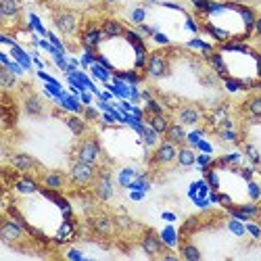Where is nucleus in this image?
Instances as JSON below:
<instances>
[{"label":"nucleus","mask_w":261,"mask_h":261,"mask_svg":"<svg viewBox=\"0 0 261 261\" xmlns=\"http://www.w3.org/2000/svg\"><path fill=\"white\" fill-rule=\"evenodd\" d=\"M142 249H144L146 255L155 257V255L163 253V243H161V238H159L155 232H150V230H148V232L142 236Z\"/></svg>","instance_id":"6e6552de"},{"label":"nucleus","mask_w":261,"mask_h":261,"mask_svg":"<svg viewBox=\"0 0 261 261\" xmlns=\"http://www.w3.org/2000/svg\"><path fill=\"white\" fill-rule=\"evenodd\" d=\"M96 169L92 163H84V161H75L71 167V182L77 186H88L96 180Z\"/></svg>","instance_id":"f257e3e1"},{"label":"nucleus","mask_w":261,"mask_h":261,"mask_svg":"<svg viewBox=\"0 0 261 261\" xmlns=\"http://www.w3.org/2000/svg\"><path fill=\"white\" fill-rule=\"evenodd\" d=\"M259 75H261V59H259Z\"/></svg>","instance_id":"473e14b6"},{"label":"nucleus","mask_w":261,"mask_h":261,"mask_svg":"<svg viewBox=\"0 0 261 261\" xmlns=\"http://www.w3.org/2000/svg\"><path fill=\"white\" fill-rule=\"evenodd\" d=\"M19 11H21L19 0H0V15H3L5 19L19 15Z\"/></svg>","instance_id":"dca6fc26"},{"label":"nucleus","mask_w":261,"mask_h":261,"mask_svg":"<svg viewBox=\"0 0 261 261\" xmlns=\"http://www.w3.org/2000/svg\"><path fill=\"white\" fill-rule=\"evenodd\" d=\"M245 109H247V113H249L251 117L261 119V96H253V98L245 105Z\"/></svg>","instance_id":"aec40b11"},{"label":"nucleus","mask_w":261,"mask_h":261,"mask_svg":"<svg viewBox=\"0 0 261 261\" xmlns=\"http://www.w3.org/2000/svg\"><path fill=\"white\" fill-rule=\"evenodd\" d=\"M63 184H65V178L59 171H50L44 176V186L50 188V190H59V188H63Z\"/></svg>","instance_id":"f3484780"},{"label":"nucleus","mask_w":261,"mask_h":261,"mask_svg":"<svg viewBox=\"0 0 261 261\" xmlns=\"http://www.w3.org/2000/svg\"><path fill=\"white\" fill-rule=\"evenodd\" d=\"M11 163H13V167L19 169V171H32V169L38 165V161H36L34 157L25 155V153H17V155H13V157H11Z\"/></svg>","instance_id":"9b49d317"},{"label":"nucleus","mask_w":261,"mask_h":261,"mask_svg":"<svg viewBox=\"0 0 261 261\" xmlns=\"http://www.w3.org/2000/svg\"><path fill=\"white\" fill-rule=\"evenodd\" d=\"M15 190L21 192V194H32L38 190V184L32 180V178H21L17 184H15Z\"/></svg>","instance_id":"6ab92c4d"},{"label":"nucleus","mask_w":261,"mask_h":261,"mask_svg":"<svg viewBox=\"0 0 261 261\" xmlns=\"http://www.w3.org/2000/svg\"><path fill=\"white\" fill-rule=\"evenodd\" d=\"M25 230H23V224L17 222V220H5L3 226H0V238L3 243H19L23 238Z\"/></svg>","instance_id":"f03ea898"},{"label":"nucleus","mask_w":261,"mask_h":261,"mask_svg":"<svg viewBox=\"0 0 261 261\" xmlns=\"http://www.w3.org/2000/svg\"><path fill=\"white\" fill-rule=\"evenodd\" d=\"M100 157V146L94 138L90 140H84L80 146H77V161H84V163H96Z\"/></svg>","instance_id":"20e7f679"},{"label":"nucleus","mask_w":261,"mask_h":261,"mask_svg":"<svg viewBox=\"0 0 261 261\" xmlns=\"http://www.w3.org/2000/svg\"><path fill=\"white\" fill-rule=\"evenodd\" d=\"M182 167H190L192 163H194V153H192V150L190 148H180L178 150V159H176Z\"/></svg>","instance_id":"412c9836"},{"label":"nucleus","mask_w":261,"mask_h":261,"mask_svg":"<svg viewBox=\"0 0 261 261\" xmlns=\"http://www.w3.org/2000/svg\"><path fill=\"white\" fill-rule=\"evenodd\" d=\"M182 257L188 259V261H199L201 259V251L194 245H184L182 247Z\"/></svg>","instance_id":"5701e85b"},{"label":"nucleus","mask_w":261,"mask_h":261,"mask_svg":"<svg viewBox=\"0 0 261 261\" xmlns=\"http://www.w3.org/2000/svg\"><path fill=\"white\" fill-rule=\"evenodd\" d=\"M102 38H107L105 34H102V30H96V28H90V30H86V34L82 36V42H84V46L86 48H96L98 44H100V40Z\"/></svg>","instance_id":"f8f14e48"},{"label":"nucleus","mask_w":261,"mask_h":261,"mask_svg":"<svg viewBox=\"0 0 261 261\" xmlns=\"http://www.w3.org/2000/svg\"><path fill=\"white\" fill-rule=\"evenodd\" d=\"M234 3H247V0H234Z\"/></svg>","instance_id":"72a5a7b5"},{"label":"nucleus","mask_w":261,"mask_h":261,"mask_svg":"<svg viewBox=\"0 0 261 261\" xmlns=\"http://www.w3.org/2000/svg\"><path fill=\"white\" fill-rule=\"evenodd\" d=\"M115 226L125 232V230H132V228H134V222L129 220L127 215H117V217H115Z\"/></svg>","instance_id":"a878e982"},{"label":"nucleus","mask_w":261,"mask_h":261,"mask_svg":"<svg viewBox=\"0 0 261 261\" xmlns=\"http://www.w3.org/2000/svg\"><path fill=\"white\" fill-rule=\"evenodd\" d=\"M178 159V148L173 142L165 140L157 150H155V163L159 165H169L171 161H176Z\"/></svg>","instance_id":"0eeeda50"},{"label":"nucleus","mask_w":261,"mask_h":261,"mask_svg":"<svg viewBox=\"0 0 261 261\" xmlns=\"http://www.w3.org/2000/svg\"><path fill=\"white\" fill-rule=\"evenodd\" d=\"M255 34H257V36H261V19H257V21H255Z\"/></svg>","instance_id":"7c9ffc66"},{"label":"nucleus","mask_w":261,"mask_h":261,"mask_svg":"<svg viewBox=\"0 0 261 261\" xmlns=\"http://www.w3.org/2000/svg\"><path fill=\"white\" fill-rule=\"evenodd\" d=\"M67 125H69V129H71L75 136H82L86 132V121H82L80 117H69L67 119Z\"/></svg>","instance_id":"4be33fe9"},{"label":"nucleus","mask_w":261,"mask_h":261,"mask_svg":"<svg viewBox=\"0 0 261 261\" xmlns=\"http://www.w3.org/2000/svg\"><path fill=\"white\" fill-rule=\"evenodd\" d=\"M146 73L155 80L167 75V59L161 53H153L146 59Z\"/></svg>","instance_id":"423d86ee"},{"label":"nucleus","mask_w":261,"mask_h":261,"mask_svg":"<svg viewBox=\"0 0 261 261\" xmlns=\"http://www.w3.org/2000/svg\"><path fill=\"white\" fill-rule=\"evenodd\" d=\"M148 111L153 113V115L163 113V111H161V107H159V102H155V100H148Z\"/></svg>","instance_id":"c85d7f7f"},{"label":"nucleus","mask_w":261,"mask_h":261,"mask_svg":"<svg viewBox=\"0 0 261 261\" xmlns=\"http://www.w3.org/2000/svg\"><path fill=\"white\" fill-rule=\"evenodd\" d=\"M144 140H146V144H155V142H157V132H155L153 127L144 129Z\"/></svg>","instance_id":"cd10ccee"},{"label":"nucleus","mask_w":261,"mask_h":261,"mask_svg":"<svg viewBox=\"0 0 261 261\" xmlns=\"http://www.w3.org/2000/svg\"><path fill=\"white\" fill-rule=\"evenodd\" d=\"M23 111L32 117H42L46 111V107H44V102H42V98L38 94H28L25 100H23Z\"/></svg>","instance_id":"1a4fd4ad"},{"label":"nucleus","mask_w":261,"mask_h":261,"mask_svg":"<svg viewBox=\"0 0 261 261\" xmlns=\"http://www.w3.org/2000/svg\"><path fill=\"white\" fill-rule=\"evenodd\" d=\"M165 138L173 144H184L186 140V132H184V127L180 123H169L167 127V132H165Z\"/></svg>","instance_id":"4468645a"},{"label":"nucleus","mask_w":261,"mask_h":261,"mask_svg":"<svg viewBox=\"0 0 261 261\" xmlns=\"http://www.w3.org/2000/svg\"><path fill=\"white\" fill-rule=\"evenodd\" d=\"M92 228L100 236H111L117 226H115V220H111L109 215H96L94 220H92Z\"/></svg>","instance_id":"9d476101"},{"label":"nucleus","mask_w":261,"mask_h":261,"mask_svg":"<svg viewBox=\"0 0 261 261\" xmlns=\"http://www.w3.org/2000/svg\"><path fill=\"white\" fill-rule=\"evenodd\" d=\"M94 197L98 201H109L113 197V182H111L109 171H100L96 176V180H94Z\"/></svg>","instance_id":"39448f33"},{"label":"nucleus","mask_w":261,"mask_h":261,"mask_svg":"<svg viewBox=\"0 0 261 261\" xmlns=\"http://www.w3.org/2000/svg\"><path fill=\"white\" fill-rule=\"evenodd\" d=\"M0 84H3V88H13V86L17 84V80L13 77V73L9 71V69H3V71H0Z\"/></svg>","instance_id":"b1692460"},{"label":"nucleus","mask_w":261,"mask_h":261,"mask_svg":"<svg viewBox=\"0 0 261 261\" xmlns=\"http://www.w3.org/2000/svg\"><path fill=\"white\" fill-rule=\"evenodd\" d=\"M40 3H44V0H40Z\"/></svg>","instance_id":"f704fd0d"},{"label":"nucleus","mask_w":261,"mask_h":261,"mask_svg":"<svg viewBox=\"0 0 261 261\" xmlns=\"http://www.w3.org/2000/svg\"><path fill=\"white\" fill-rule=\"evenodd\" d=\"M55 28L61 34H65V36H73L77 32V17H75V13H71V11H59L55 15Z\"/></svg>","instance_id":"7ed1b4c3"},{"label":"nucleus","mask_w":261,"mask_h":261,"mask_svg":"<svg viewBox=\"0 0 261 261\" xmlns=\"http://www.w3.org/2000/svg\"><path fill=\"white\" fill-rule=\"evenodd\" d=\"M245 153L249 155V159H251L253 163H259V161H261V157H259V150H257L255 146H251V144H247V146H245Z\"/></svg>","instance_id":"bb28decb"},{"label":"nucleus","mask_w":261,"mask_h":261,"mask_svg":"<svg viewBox=\"0 0 261 261\" xmlns=\"http://www.w3.org/2000/svg\"><path fill=\"white\" fill-rule=\"evenodd\" d=\"M178 117H180V123H184V125H194V123H199L201 113H199L197 107H182L180 113H178Z\"/></svg>","instance_id":"ddd939ff"},{"label":"nucleus","mask_w":261,"mask_h":261,"mask_svg":"<svg viewBox=\"0 0 261 261\" xmlns=\"http://www.w3.org/2000/svg\"><path fill=\"white\" fill-rule=\"evenodd\" d=\"M102 34H105L107 38H117V36H123L125 30H123V25L119 23V21H115V19H107L105 23H102Z\"/></svg>","instance_id":"2eb2a0df"},{"label":"nucleus","mask_w":261,"mask_h":261,"mask_svg":"<svg viewBox=\"0 0 261 261\" xmlns=\"http://www.w3.org/2000/svg\"><path fill=\"white\" fill-rule=\"evenodd\" d=\"M71 3H77V5H84V3H90V0H71Z\"/></svg>","instance_id":"2f4dec72"},{"label":"nucleus","mask_w":261,"mask_h":261,"mask_svg":"<svg viewBox=\"0 0 261 261\" xmlns=\"http://www.w3.org/2000/svg\"><path fill=\"white\" fill-rule=\"evenodd\" d=\"M211 65H213V69L217 71V73H222V75H226L228 73V69H226V65H224V59L220 57V55H211Z\"/></svg>","instance_id":"393cba45"},{"label":"nucleus","mask_w":261,"mask_h":261,"mask_svg":"<svg viewBox=\"0 0 261 261\" xmlns=\"http://www.w3.org/2000/svg\"><path fill=\"white\" fill-rule=\"evenodd\" d=\"M249 192H251V199H259V197H261V190H259V186H255V184L249 186Z\"/></svg>","instance_id":"c756f323"},{"label":"nucleus","mask_w":261,"mask_h":261,"mask_svg":"<svg viewBox=\"0 0 261 261\" xmlns=\"http://www.w3.org/2000/svg\"><path fill=\"white\" fill-rule=\"evenodd\" d=\"M150 127H153L157 134H165V132H167V127H169V121H167V117H165L163 113H159V115H150Z\"/></svg>","instance_id":"a211bd4d"}]
</instances>
